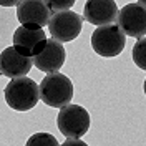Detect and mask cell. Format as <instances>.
I'll return each instance as SVG.
<instances>
[{
  "instance_id": "6da1fadb",
  "label": "cell",
  "mask_w": 146,
  "mask_h": 146,
  "mask_svg": "<svg viewBox=\"0 0 146 146\" xmlns=\"http://www.w3.org/2000/svg\"><path fill=\"white\" fill-rule=\"evenodd\" d=\"M5 101L12 110L15 111H28L35 108L40 101V88L38 83L27 75L10 78L9 85L3 90Z\"/></svg>"
},
{
  "instance_id": "52a82bcc",
  "label": "cell",
  "mask_w": 146,
  "mask_h": 146,
  "mask_svg": "<svg viewBox=\"0 0 146 146\" xmlns=\"http://www.w3.org/2000/svg\"><path fill=\"white\" fill-rule=\"evenodd\" d=\"M17 18L25 27L43 28L52 18V10L43 0H20L17 5Z\"/></svg>"
},
{
  "instance_id": "8992f818",
  "label": "cell",
  "mask_w": 146,
  "mask_h": 146,
  "mask_svg": "<svg viewBox=\"0 0 146 146\" xmlns=\"http://www.w3.org/2000/svg\"><path fill=\"white\" fill-rule=\"evenodd\" d=\"M118 25L126 36L143 38L146 36V7L141 3H126L116 15Z\"/></svg>"
},
{
  "instance_id": "9c48e42d",
  "label": "cell",
  "mask_w": 146,
  "mask_h": 146,
  "mask_svg": "<svg viewBox=\"0 0 146 146\" xmlns=\"http://www.w3.org/2000/svg\"><path fill=\"white\" fill-rule=\"evenodd\" d=\"M13 46L17 48L20 53L27 55V56H35L38 52H42V48L46 43V35L43 28H35V27H20L13 32Z\"/></svg>"
},
{
  "instance_id": "8fae6325",
  "label": "cell",
  "mask_w": 146,
  "mask_h": 146,
  "mask_svg": "<svg viewBox=\"0 0 146 146\" xmlns=\"http://www.w3.org/2000/svg\"><path fill=\"white\" fill-rule=\"evenodd\" d=\"M118 15V5L115 0H86L83 7V18L91 25L113 23Z\"/></svg>"
},
{
  "instance_id": "2e32d148",
  "label": "cell",
  "mask_w": 146,
  "mask_h": 146,
  "mask_svg": "<svg viewBox=\"0 0 146 146\" xmlns=\"http://www.w3.org/2000/svg\"><path fill=\"white\" fill-rule=\"evenodd\" d=\"M20 0H0V7H17Z\"/></svg>"
},
{
  "instance_id": "7c38bea8",
  "label": "cell",
  "mask_w": 146,
  "mask_h": 146,
  "mask_svg": "<svg viewBox=\"0 0 146 146\" xmlns=\"http://www.w3.org/2000/svg\"><path fill=\"white\" fill-rule=\"evenodd\" d=\"M131 56H133V62L138 68L146 72V36L138 38V42L131 50Z\"/></svg>"
},
{
  "instance_id": "9a60e30c",
  "label": "cell",
  "mask_w": 146,
  "mask_h": 146,
  "mask_svg": "<svg viewBox=\"0 0 146 146\" xmlns=\"http://www.w3.org/2000/svg\"><path fill=\"white\" fill-rule=\"evenodd\" d=\"M63 146H86V143L80 138H66V141H63Z\"/></svg>"
},
{
  "instance_id": "3957f363",
  "label": "cell",
  "mask_w": 146,
  "mask_h": 146,
  "mask_svg": "<svg viewBox=\"0 0 146 146\" xmlns=\"http://www.w3.org/2000/svg\"><path fill=\"white\" fill-rule=\"evenodd\" d=\"M126 45V35L116 23L100 25L91 33V48L93 52L105 58L118 56Z\"/></svg>"
},
{
  "instance_id": "ac0fdd59",
  "label": "cell",
  "mask_w": 146,
  "mask_h": 146,
  "mask_svg": "<svg viewBox=\"0 0 146 146\" xmlns=\"http://www.w3.org/2000/svg\"><path fill=\"white\" fill-rule=\"evenodd\" d=\"M143 91H145V95H146V78H145V83H143Z\"/></svg>"
},
{
  "instance_id": "4fadbf2b",
  "label": "cell",
  "mask_w": 146,
  "mask_h": 146,
  "mask_svg": "<svg viewBox=\"0 0 146 146\" xmlns=\"http://www.w3.org/2000/svg\"><path fill=\"white\" fill-rule=\"evenodd\" d=\"M27 146H58V141L50 133H35L28 138Z\"/></svg>"
},
{
  "instance_id": "5bb4252c",
  "label": "cell",
  "mask_w": 146,
  "mask_h": 146,
  "mask_svg": "<svg viewBox=\"0 0 146 146\" xmlns=\"http://www.w3.org/2000/svg\"><path fill=\"white\" fill-rule=\"evenodd\" d=\"M43 2L52 12H62V10H70L76 0H43Z\"/></svg>"
},
{
  "instance_id": "e0dca14e",
  "label": "cell",
  "mask_w": 146,
  "mask_h": 146,
  "mask_svg": "<svg viewBox=\"0 0 146 146\" xmlns=\"http://www.w3.org/2000/svg\"><path fill=\"white\" fill-rule=\"evenodd\" d=\"M138 3H141V5H145L146 7V0H138Z\"/></svg>"
},
{
  "instance_id": "30bf717a",
  "label": "cell",
  "mask_w": 146,
  "mask_h": 146,
  "mask_svg": "<svg viewBox=\"0 0 146 146\" xmlns=\"http://www.w3.org/2000/svg\"><path fill=\"white\" fill-rule=\"evenodd\" d=\"M33 66V58L20 53L15 46H7L0 53V73L7 78L28 75Z\"/></svg>"
},
{
  "instance_id": "7a4b0ae2",
  "label": "cell",
  "mask_w": 146,
  "mask_h": 146,
  "mask_svg": "<svg viewBox=\"0 0 146 146\" xmlns=\"http://www.w3.org/2000/svg\"><path fill=\"white\" fill-rule=\"evenodd\" d=\"M38 88H40V100L46 106L62 108L73 100V83L63 73H46Z\"/></svg>"
},
{
  "instance_id": "277c9868",
  "label": "cell",
  "mask_w": 146,
  "mask_h": 146,
  "mask_svg": "<svg viewBox=\"0 0 146 146\" xmlns=\"http://www.w3.org/2000/svg\"><path fill=\"white\" fill-rule=\"evenodd\" d=\"M90 113L80 105H65L56 116V126L65 138H82L90 129Z\"/></svg>"
},
{
  "instance_id": "ba28073f",
  "label": "cell",
  "mask_w": 146,
  "mask_h": 146,
  "mask_svg": "<svg viewBox=\"0 0 146 146\" xmlns=\"http://www.w3.org/2000/svg\"><path fill=\"white\" fill-rule=\"evenodd\" d=\"M65 60H66V50L62 45V42L55 38H46V43L42 48V52H38L33 56V65L43 73H53L63 66Z\"/></svg>"
},
{
  "instance_id": "5b68a950",
  "label": "cell",
  "mask_w": 146,
  "mask_h": 146,
  "mask_svg": "<svg viewBox=\"0 0 146 146\" xmlns=\"http://www.w3.org/2000/svg\"><path fill=\"white\" fill-rule=\"evenodd\" d=\"M83 22H85V18L73 10L55 12L48 22V32H50L52 38L62 42V43H66V42L75 40L82 33Z\"/></svg>"
}]
</instances>
